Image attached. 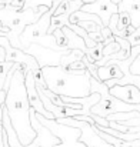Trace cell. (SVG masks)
<instances>
[{"label": "cell", "mask_w": 140, "mask_h": 147, "mask_svg": "<svg viewBox=\"0 0 140 147\" xmlns=\"http://www.w3.org/2000/svg\"><path fill=\"white\" fill-rule=\"evenodd\" d=\"M26 87H27V94H29V101H30V106L40 114H43L47 119H56L54 114L51 111L46 110L42 97L39 94V90H37V84H36V80H34V74L32 70L26 71Z\"/></svg>", "instance_id": "cell-4"}, {"label": "cell", "mask_w": 140, "mask_h": 147, "mask_svg": "<svg viewBox=\"0 0 140 147\" xmlns=\"http://www.w3.org/2000/svg\"><path fill=\"white\" fill-rule=\"evenodd\" d=\"M0 143H1V142H0ZM0 147H4V144H3V143H1V144H0Z\"/></svg>", "instance_id": "cell-11"}, {"label": "cell", "mask_w": 140, "mask_h": 147, "mask_svg": "<svg viewBox=\"0 0 140 147\" xmlns=\"http://www.w3.org/2000/svg\"><path fill=\"white\" fill-rule=\"evenodd\" d=\"M26 1H27V0H13L10 6H13V7H16V9H19V10H20L22 7H24Z\"/></svg>", "instance_id": "cell-9"}, {"label": "cell", "mask_w": 140, "mask_h": 147, "mask_svg": "<svg viewBox=\"0 0 140 147\" xmlns=\"http://www.w3.org/2000/svg\"><path fill=\"white\" fill-rule=\"evenodd\" d=\"M47 87L59 96L86 97L92 94V73L85 69H64L59 66L42 67Z\"/></svg>", "instance_id": "cell-2"}, {"label": "cell", "mask_w": 140, "mask_h": 147, "mask_svg": "<svg viewBox=\"0 0 140 147\" xmlns=\"http://www.w3.org/2000/svg\"><path fill=\"white\" fill-rule=\"evenodd\" d=\"M51 34L56 39V43L60 47V50H70L69 49V39H67V34L64 33L63 27H57Z\"/></svg>", "instance_id": "cell-6"}, {"label": "cell", "mask_w": 140, "mask_h": 147, "mask_svg": "<svg viewBox=\"0 0 140 147\" xmlns=\"http://www.w3.org/2000/svg\"><path fill=\"white\" fill-rule=\"evenodd\" d=\"M26 71L27 67L22 64V67L14 73L10 87L7 90V97L4 104L7 107L11 124L22 144L29 146L37 137V131L32 126V119H30L32 106L29 101L27 87H26Z\"/></svg>", "instance_id": "cell-1"}, {"label": "cell", "mask_w": 140, "mask_h": 147, "mask_svg": "<svg viewBox=\"0 0 140 147\" xmlns=\"http://www.w3.org/2000/svg\"><path fill=\"white\" fill-rule=\"evenodd\" d=\"M129 42H130V45H132V47H135V46H139L140 45V27H137L133 33H130L127 37H126Z\"/></svg>", "instance_id": "cell-8"}, {"label": "cell", "mask_w": 140, "mask_h": 147, "mask_svg": "<svg viewBox=\"0 0 140 147\" xmlns=\"http://www.w3.org/2000/svg\"><path fill=\"white\" fill-rule=\"evenodd\" d=\"M13 63H14V61H9V60H6L4 63H0V66H1V76H0V87H3V84H4V82H6V77H7V73L10 71V69H11Z\"/></svg>", "instance_id": "cell-7"}, {"label": "cell", "mask_w": 140, "mask_h": 147, "mask_svg": "<svg viewBox=\"0 0 140 147\" xmlns=\"http://www.w3.org/2000/svg\"><path fill=\"white\" fill-rule=\"evenodd\" d=\"M30 119H32V126L34 127V130L37 131V137L29 144V146H24L22 144L13 124H11V120H10V114L7 111V107L6 104H0V123L1 126L6 129V133H7V140H9V144L10 147H53L54 144H59L60 143V139L51 133V130L46 127L36 116V110L32 107L30 110Z\"/></svg>", "instance_id": "cell-3"}, {"label": "cell", "mask_w": 140, "mask_h": 147, "mask_svg": "<svg viewBox=\"0 0 140 147\" xmlns=\"http://www.w3.org/2000/svg\"><path fill=\"white\" fill-rule=\"evenodd\" d=\"M97 74L100 82H107L110 79H123L126 76L124 71L113 61H107L106 64L97 67Z\"/></svg>", "instance_id": "cell-5"}, {"label": "cell", "mask_w": 140, "mask_h": 147, "mask_svg": "<svg viewBox=\"0 0 140 147\" xmlns=\"http://www.w3.org/2000/svg\"><path fill=\"white\" fill-rule=\"evenodd\" d=\"M11 1H13V0H0V4H1V7H4V6H7V4H11Z\"/></svg>", "instance_id": "cell-10"}]
</instances>
